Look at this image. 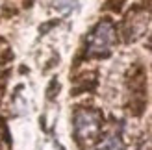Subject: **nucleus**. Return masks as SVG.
I'll return each mask as SVG.
<instances>
[{"mask_svg": "<svg viewBox=\"0 0 152 150\" xmlns=\"http://www.w3.org/2000/svg\"><path fill=\"white\" fill-rule=\"evenodd\" d=\"M115 26L110 20H102L98 22L96 28L91 32L87 37V54L89 56H102L108 54L111 44L115 43Z\"/></svg>", "mask_w": 152, "mask_h": 150, "instance_id": "obj_1", "label": "nucleus"}, {"mask_svg": "<svg viewBox=\"0 0 152 150\" xmlns=\"http://www.w3.org/2000/svg\"><path fill=\"white\" fill-rule=\"evenodd\" d=\"M102 117L95 109H78L74 115V126H76V135L82 141H93L98 132H100Z\"/></svg>", "mask_w": 152, "mask_h": 150, "instance_id": "obj_2", "label": "nucleus"}, {"mask_svg": "<svg viewBox=\"0 0 152 150\" xmlns=\"http://www.w3.org/2000/svg\"><path fill=\"white\" fill-rule=\"evenodd\" d=\"M93 150H124V148H123V145H121V141L117 137L110 135V137H106L104 141H100Z\"/></svg>", "mask_w": 152, "mask_h": 150, "instance_id": "obj_3", "label": "nucleus"}]
</instances>
